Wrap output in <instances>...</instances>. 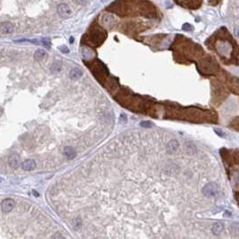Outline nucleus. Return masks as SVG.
Instances as JSON below:
<instances>
[{"label": "nucleus", "instance_id": "nucleus-1", "mask_svg": "<svg viewBox=\"0 0 239 239\" xmlns=\"http://www.w3.org/2000/svg\"><path fill=\"white\" fill-rule=\"evenodd\" d=\"M106 39V32L100 29H94L90 31L89 42L93 46H99Z\"/></svg>", "mask_w": 239, "mask_h": 239}, {"label": "nucleus", "instance_id": "nucleus-2", "mask_svg": "<svg viewBox=\"0 0 239 239\" xmlns=\"http://www.w3.org/2000/svg\"><path fill=\"white\" fill-rule=\"evenodd\" d=\"M201 66H202V71H204V73H207V74H211L212 72L216 73V71H218V66L210 57L204 59L201 62Z\"/></svg>", "mask_w": 239, "mask_h": 239}, {"label": "nucleus", "instance_id": "nucleus-3", "mask_svg": "<svg viewBox=\"0 0 239 239\" xmlns=\"http://www.w3.org/2000/svg\"><path fill=\"white\" fill-rule=\"evenodd\" d=\"M202 193L207 197H214L218 194V186L214 183H210L203 187Z\"/></svg>", "mask_w": 239, "mask_h": 239}, {"label": "nucleus", "instance_id": "nucleus-4", "mask_svg": "<svg viewBox=\"0 0 239 239\" xmlns=\"http://www.w3.org/2000/svg\"><path fill=\"white\" fill-rule=\"evenodd\" d=\"M57 12L62 18H69L72 14L70 7L65 4H60L57 7Z\"/></svg>", "mask_w": 239, "mask_h": 239}, {"label": "nucleus", "instance_id": "nucleus-5", "mask_svg": "<svg viewBox=\"0 0 239 239\" xmlns=\"http://www.w3.org/2000/svg\"><path fill=\"white\" fill-rule=\"evenodd\" d=\"M14 30V25L9 22H4L0 24V32L4 34L12 33Z\"/></svg>", "mask_w": 239, "mask_h": 239}, {"label": "nucleus", "instance_id": "nucleus-6", "mask_svg": "<svg viewBox=\"0 0 239 239\" xmlns=\"http://www.w3.org/2000/svg\"><path fill=\"white\" fill-rule=\"evenodd\" d=\"M8 163L10 165L11 167L13 168H17L20 165H21V159H20V156L18 154H12L9 159H8Z\"/></svg>", "mask_w": 239, "mask_h": 239}, {"label": "nucleus", "instance_id": "nucleus-7", "mask_svg": "<svg viewBox=\"0 0 239 239\" xmlns=\"http://www.w3.org/2000/svg\"><path fill=\"white\" fill-rule=\"evenodd\" d=\"M2 211L4 212H9L11 211L13 207H14V201L13 200L8 198V199H6L2 201Z\"/></svg>", "mask_w": 239, "mask_h": 239}, {"label": "nucleus", "instance_id": "nucleus-8", "mask_svg": "<svg viewBox=\"0 0 239 239\" xmlns=\"http://www.w3.org/2000/svg\"><path fill=\"white\" fill-rule=\"evenodd\" d=\"M21 166L22 168L25 170V171H31V170L36 167V162L33 160H26L21 164Z\"/></svg>", "mask_w": 239, "mask_h": 239}, {"label": "nucleus", "instance_id": "nucleus-9", "mask_svg": "<svg viewBox=\"0 0 239 239\" xmlns=\"http://www.w3.org/2000/svg\"><path fill=\"white\" fill-rule=\"evenodd\" d=\"M178 147H179V144H178L177 141H176V140L169 141V143H167V153L168 154H173V153H175L177 150Z\"/></svg>", "mask_w": 239, "mask_h": 239}, {"label": "nucleus", "instance_id": "nucleus-10", "mask_svg": "<svg viewBox=\"0 0 239 239\" xmlns=\"http://www.w3.org/2000/svg\"><path fill=\"white\" fill-rule=\"evenodd\" d=\"M177 4L185 6L186 8H191V9H196L198 6H201V2H195V1H189V2H177Z\"/></svg>", "mask_w": 239, "mask_h": 239}, {"label": "nucleus", "instance_id": "nucleus-11", "mask_svg": "<svg viewBox=\"0 0 239 239\" xmlns=\"http://www.w3.org/2000/svg\"><path fill=\"white\" fill-rule=\"evenodd\" d=\"M230 48H231V47L227 43V42H220V47L218 48V50L217 51H218V53L221 55V53L223 52V54H224V56H226L229 51H230Z\"/></svg>", "mask_w": 239, "mask_h": 239}, {"label": "nucleus", "instance_id": "nucleus-12", "mask_svg": "<svg viewBox=\"0 0 239 239\" xmlns=\"http://www.w3.org/2000/svg\"><path fill=\"white\" fill-rule=\"evenodd\" d=\"M48 57V54L46 53V51L43 49H39L37 50L35 53H34V59L36 61H42L43 59H45Z\"/></svg>", "mask_w": 239, "mask_h": 239}, {"label": "nucleus", "instance_id": "nucleus-13", "mask_svg": "<svg viewBox=\"0 0 239 239\" xmlns=\"http://www.w3.org/2000/svg\"><path fill=\"white\" fill-rule=\"evenodd\" d=\"M64 155L68 160H72L75 157V151L72 147H65L64 150Z\"/></svg>", "mask_w": 239, "mask_h": 239}, {"label": "nucleus", "instance_id": "nucleus-14", "mask_svg": "<svg viewBox=\"0 0 239 239\" xmlns=\"http://www.w3.org/2000/svg\"><path fill=\"white\" fill-rule=\"evenodd\" d=\"M82 75V72L79 68H74L70 72V78L71 79H78Z\"/></svg>", "mask_w": 239, "mask_h": 239}, {"label": "nucleus", "instance_id": "nucleus-15", "mask_svg": "<svg viewBox=\"0 0 239 239\" xmlns=\"http://www.w3.org/2000/svg\"><path fill=\"white\" fill-rule=\"evenodd\" d=\"M224 229V225L221 223H215L212 227V232L215 235H218Z\"/></svg>", "mask_w": 239, "mask_h": 239}, {"label": "nucleus", "instance_id": "nucleus-16", "mask_svg": "<svg viewBox=\"0 0 239 239\" xmlns=\"http://www.w3.org/2000/svg\"><path fill=\"white\" fill-rule=\"evenodd\" d=\"M41 44L46 48H50V47H51V40H50V39H48V38H44V39H42L41 40Z\"/></svg>", "mask_w": 239, "mask_h": 239}, {"label": "nucleus", "instance_id": "nucleus-17", "mask_svg": "<svg viewBox=\"0 0 239 239\" xmlns=\"http://www.w3.org/2000/svg\"><path fill=\"white\" fill-rule=\"evenodd\" d=\"M111 20H114V17H113L112 15H107V16L104 17V23H105V24L108 25V26H111V25H112V24H111V23H112Z\"/></svg>", "mask_w": 239, "mask_h": 239}, {"label": "nucleus", "instance_id": "nucleus-18", "mask_svg": "<svg viewBox=\"0 0 239 239\" xmlns=\"http://www.w3.org/2000/svg\"><path fill=\"white\" fill-rule=\"evenodd\" d=\"M60 70H61V65H59L57 63L53 64L52 67H51V71L52 72H59Z\"/></svg>", "mask_w": 239, "mask_h": 239}, {"label": "nucleus", "instance_id": "nucleus-19", "mask_svg": "<svg viewBox=\"0 0 239 239\" xmlns=\"http://www.w3.org/2000/svg\"><path fill=\"white\" fill-rule=\"evenodd\" d=\"M183 30H186V31L193 30V26L190 25L189 23H184V24L183 25Z\"/></svg>", "mask_w": 239, "mask_h": 239}, {"label": "nucleus", "instance_id": "nucleus-20", "mask_svg": "<svg viewBox=\"0 0 239 239\" xmlns=\"http://www.w3.org/2000/svg\"><path fill=\"white\" fill-rule=\"evenodd\" d=\"M59 49L61 50V52L62 53H68L69 52V49H68V48L66 47V46H60L59 47Z\"/></svg>", "mask_w": 239, "mask_h": 239}, {"label": "nucleus", "instance_id": "nucleus-21", "mask_svg": "<svg viewBox=\"0 0 239 239\" xmlns=\"http://www.w3.org/2000/svg\"><path fill=\"white\" fill-rule=\"evenodd\" d=\"M151 123L150 122H142L141 123V126H143V127H146V128H150V127H151Z\"/></svg>", "mask_w": 239, "mask_h": 239}, {"label": "nucleus", "instance_id": "nucleus-22", "mask_svg": "<svg viewBox=\"0 0 239 239\" xmlns=\"http://www.w3.org/2000/svg\"><path fill=\"white\" fill-rule=\"evenodd\" d=\"M215 133H218L219 136H221V137H225V133H223L222 131H221L220 129H215Z\"/></svg>", "mask_w": 239, "mask_h": 239}, {"label": "nucleus", "instance_id": "nucleus-23", "mask_svg": "<svg viewBox=\"0 0 239 239\" xmlns=\"http://www.w3.org/2000/svg\"><path fill=\"white\" fill-rule=\"evenodd\" d=\"M120 121H121V122H123V123L127 122V117H126V116H125L124 114H122V115H121V116H120Z\"/></svg>", "mask_w": 239, "mask_h": 239}, {"label": "nucleus", "instance_id": "nucleus-24", "mask_svg": "<svg viewBox=\"0 0 239 239\" xmlns=\"http://www.w3.org/2000/svg\"><path fill=\"white\" fill-rule=\"evenodd\" d=\"M73 41H74V38H73V37H72V38H70V42H71V43H72V42H73Z\"/></svg>", "mask_w": 239, "mask_h": 239}]
</instances>
